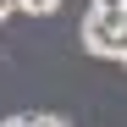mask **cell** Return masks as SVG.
I'll return each instance as SVG.
<instances>
[{"instance_id":"2","label":"cell","mask_w":127,"mask_h":127,"mask_svg":"<svg viewBox=\"0 0 127 127\" xmlns=\"http://www.w3.org/2000/svg\"><path fill=\"white\" fill-rule=\"evenodd\" d=\"M89 11H99V17H116V22H127V0H94Z\"/></svg>"},{"instance_id":"6","label":"cell","mask_w":127,"mask_h":127,"mask_svg":"<svg viewBox=\"0 0 127 127\" xmlns=\"http://www.w3.org/2000/svg\"><path fill=\"white\" fill-rule=\"evenodd\" d=\"M11 11H17V0H0V22H6V17H11Z\"/></svg>"},{"instance_id":"7","label":"cell","mask_w":127,"mask_h":127,"mask_svg":"<svg viewBox=\"0 0 127 127\" xmlns=\"http://www.w3.org/2000/svg\"><path fill=\"white\" fill-rule=\"evenodd\" d=\"M116 61H122V66H127V33H122V44H116Z\"/></svg>"},{"instance_id":"5","label":"cell","mask_w":127,"mask_h":127,"mask_svg":"<svg viewBox=\"0 0 127 127\" xmlns=\"http://www.w3.org/2000/svg\"><path fill=\"white\" fill-rule=\"evenodd\" d=\"M39 127H72L66 116H39Z\"/></svg>"},{"instance_id":"4","label":"cell","mask_w":127,"mask_h":127,"mask_svg":"<svg viewBox=\"0 0 127 127\" xmlns=\"http://www.w3.org/2000/svg\"><path fill=\"white\" fill-rule=\"evenodd\" d=\"M0 127H39V116H6Z\"/></svg>"},{"instance_id":"3","label":"cell","mask_w":127,"mask_h":127,"mask_svg":"<svg viewBox=\"0 0 127 127\" xmlns=\"http://www.w3.org/2000/svg\"><path fill=\"white\" fill-rule=\"evenodd\" d=\"M61 6V0H17V11H28V17H50Z\"/></svg>"},{"instance_id":"1","label":"cell","mask_w":127,"mask_h":127,"mask_svg":"<svg viewBox=\"0 0 127 127\" xmlns=\"http://www.w3.org/2000/svg\"><path fill=\"white\" fill-rule=\"evenodd\" d=\"M122 33H127V22H116V17H99V11H89V17H83V50H89V55L116 61Z\"/></svg>"}]
</instances>
